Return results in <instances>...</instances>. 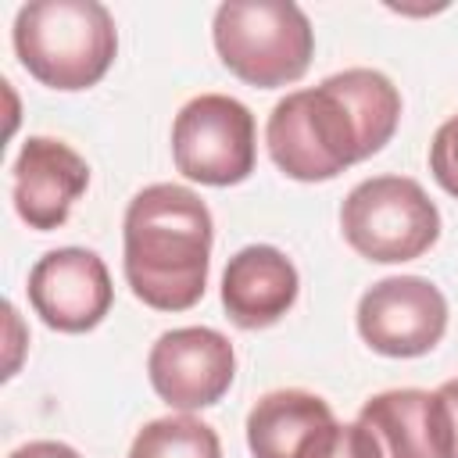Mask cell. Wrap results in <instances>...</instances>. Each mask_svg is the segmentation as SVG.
<instances>
[{"mask_svg":"<svg viewBox=\"0 0 458 458\" xmlns=\"http://www.w3.org/2000/svg\"><path fill=\"white\" fill-rule=\"evenodd\" d=\"M440 401H444V419H447V454L458 458V376L437 386Z\"/></svg>","mask_w":458,"mask_h":458,"instance_id":"17","label":"cell"},{"mask_svg":"<svg viewBox=\"0 0 458 458\" xmlns=\"http://www.w3.org/2000/svg\"><path fill=\"white\" fill-rule=\"evenodd\" d=\"M147 376L157 397L179 411L218 404L236 376V351L229 336L211 326L168 329L147 354Z\"/></svg>","mask_w":458,"mask_h":458,"instance_id":"8","label":"cell"},{"mask_svg":"<svg viewBox=\"0 0 458 458\" xmlns=\"http://www.w3.org/2000/svg\"><path fill=\"white\" fill-rule=\"evenodd\" d=\"M211 36L222 64L258 89L297 82L315 54L311 21L290 0H229L215 11Z\"/></svg>","mask_w":458,"mask_h":458,"instance_id":"4","label":"cell"},{"mask_svg":"<svg viewBox=\"0 0 458 458\" xmlns=\"http://www.w3.org/2000/svg\"><path fill=\"white\" fill-rule=\"evenodd\" d=\"M114 286L104 258L86 247L47 250L29 272V304L57 333H86L111 311Z\"/></svg>","mask_w":458,"mask_h":458,"instance_id":"9","label":"cell"},{"mask_svg":"<svg viewBox=\"0 0 458 458\" xmlns=\"http://www.w3.org/2000/svg\"><path fill=\"white\" fill-rule=\"evenodd\" d=\"M301 279L293 261L268 243L236 250L222 272V304L240 329L276 326L297 301Z\"/></svg>","mask_w":458,"mask_h":458,"instance_id":"12","label":"cell"},{"mask_svg":"<svg viewBox=\"0 0 458 458\" xmlns=\"http://www.w3.org/2000/svg\"><path fill=\"white\" fill-rule=\"evenodd\" d=\"M14 211L29 229L50 233L68 222L72 204L89 186V165L79 150L54 136H29L14 157Z\"/></svg>","mask_w":458,"mask_h":458,"instance_id":"10","label":"cell"},{"mask_svg":"<svg viewBox=\"0 0 458 458\" xmlns=\"http://www.w3.org/2000/svg\"><path fill=\"white\" fill-rule=\"evenodd\" d=\"M129 458H222V440L193 415H165L132 437Z\"/></svg>","mask_w":458,"mask_h":458,"instance_id":"14","label":"cell"},{"mask_svg":"<svg viewBox=\"0 0 458 458\" xmlns=\"http://www.w3.org/2000/svg\"><path fill=\"white\" fill-rule=\"evenodd\" d=\"M329 458H383V451H379V444L365 422H340V433H336Z\"/></svg>","mask_w":458,"mask_h":458,"instance_id":"16","label":"cell"},{"mask_svg":"<svg viewBox=\"0 0 458 458\" xmlns=\"http://www.w3.org/2000/svg\"><path fill=\"white\" fill-rule=\"evenodd\" d=\"M175 168L204 186H236L254 172L258 132L247 104L225 93L186 100L172 122Z\"/></svg>","mask_w":458,"mask_h":458,"instance_id":"6","label":"cell"},{"mask_svg":"<svg viewBox=\"0 0 458 458\" xmlns=\"http://www.w3.org/2000/svg\"><path fill=\"white\" fill-rule=\"evenodd\" d=\"M401 122V93L376 68H347L286 93L265 125L268 157L297 182H326L379 154Z\"/></svg>","mask_w":458,"mask_h":458,"instance_id":"1","label":"cell"},{"mask_svg":"<svg viewBox=\"0 0 458 458\" xmlns=\"http://www.w3.org/2000/svg\"><path fill=\"white\" fill-rule=\"evenodd\" d=\"M340 422L326 397L311 390H272L247 415V447L254 458H329Z\"/></svg>","mask_w":458,"mask_h":458,"instance_id":"11","label":"cell"},{"mask_svg":"<svg viewBox=\"0 0 458 458\" xmlns=\"http://www.w3.org/2000/svg\"><path fill=\"white\" fill-rule=\"evenodd\" d=\"M7 458H82V454L61 440H29L18 451H11Z\"/></svg>","mask_w":458,"mask_h":458,"instance_id":"18","label":"cell"},{"mask_svg":"<svg viewBox=\"0 0 458 458\" xmlns=\"http://www.w3.org/2000/svg\"><path fill=\"white\" fill-rule=\"evenodd\" d=\"M383 451V458H451L447 419L437 390H383L358 411Z\"/></svg>","mask_w":458,"mask_h":458,"instance_id":"13","label":"cell"},{"mask_svg":"<svg viewBox=\"0 0 458 458\" xmlns=\"http://www.w3.org/2000/svg\"><path fill=\"white\" fill-rule=\"evenodd\" d=\"M11 39L25 72L64 93L97 86L118 54L114 18L97 0H32L18 11Z\"/></svg>","mask_w":458,"mask_h":458,"instance_id":"3","label":"cell"},{"mask_svg":"<svg viewBox=\"0 0 458 458\" xmlns=\"http://www.w3.org/2000/svg\"><path fill=\"white\" fill-rule=\"evenodd\" d=\"M125 283L157 311H186L204 297L215 225L211 211L190 186H143L122 218Z\"/></svg>","mask_w":458,"mask_h":458,"instance_id":"2","label":"cell"},{"mask_svg":"<svg viewBox=\"0 0 458 458\" xmlns=\"http://www.w3.org/2000/svg\"><path fill=\"white\" fill-rule=\"evenodd\" d=\"M344 240L376 265L422 258L440 240V211L408 175L361 179L340 208Z\"/></svg>","mask_w":458,"mask_h":458,"instance_id":"5","label":"cell"},{"mask_svg":"<svg viewBox=\"0 0 458 458\" xmlns=\"http://www.w3.org/2000/svg\"><path fill=\"white\" fill-rule=\"evenodd\" d=\"M429 172H433V179L451 197H458V114H451L433 132V143H429Z\"/></svg>","mask_w":458,"mask_h":458,"instance_id":"15","label":"cell"},{"mask_svg":"<svg viewBox=\"0 0 458 458\" xmlns=\"http://www.w3.org/2000/svg\"><path fill=\"white\" fill-rule=\"evenodd\" d=\"M447 329V301L422 276H386L358 301L361 340L386 358L429 354Z\"/></svg>","mask_w":458,"mask_h":458,"instance_id":"7","label":"cell"}]
</instances>
